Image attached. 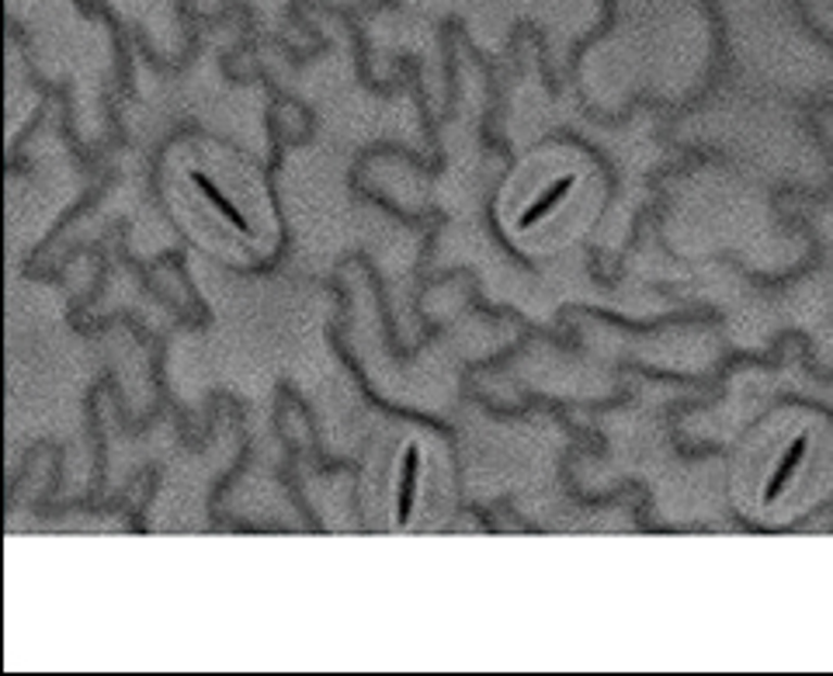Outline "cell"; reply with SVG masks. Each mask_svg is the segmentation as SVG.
Returning <instances> with one entry per match:
<instances>
[{"mask_svg": "<svg viewBox=\"0 0 833 676\" xmlns=\"http://www.w3.org/2000/svg\"><path fill=\"white\" fill-rule=\"evenodd\" d=\"M803 458H806V437H795L792 448H788V455H785V461L778 465V472L768 479V486H765V503H768V507L778 500V496H782V489L788 486V479L795 475V469H799Z\"/></svg>", "mask_w": 833, "mask_h": 676, "instance_id": "277c9868", "label": "cell"}, {"mask_svg": "<svg viewBox=\"0 0 833 676\" xmlns=\"http://www.w3.org/2000/svg\"><path fill=\"white\" fill-rule=\"evenodd\" d=\"M573 184H577V177H570V174H566V177H559V181L556 184H548L542 194H539V199L535 202H531L525 212H521V216L518 219H514V229H518V233H525V229H531V226H539L545 216H553V212L566 202V194H570L573 191Z\"/></svg>", "mask_w": 833, "mask_h": 676, "instance_id": "6da1fadb", "label": "cell"}, {"mask_svg": "<svg viewBox=\"0 0 833 676\" xmlns=\"http://www.w3.org/2000/svg\"><path fill=\"white\" fill-rule=\"evenodd\" d=\"M191 181H194V184H199V188H202V194H205V199L212 202V208H216V212H219V216H223V219H226L229 226H234V229H237V233H251V222H247V219L240 216V208H237L234 202H229V199H226V194H223V191H219L216 184H212V181H209V177H205L202 170H191Z\"/></svg>", "mask_w": 833, "mask_h": 676, "instance_id": "3957f363", "label": "cell"}, {"mask_svg": "<svg viewBox=\"0 0 833 676\" xmlns=\"http://www.w3.org/2000/svg\"><path fill=\"white\" fill-rule=\"evenodd\" d=\"M417 483H420V448L406 444L400 461V489H396V524H406L417 503Z\"/></svg>", "mask_w": 833, "mask_h": 676, "instance_id": "7a4b0ae2", "label": "cell"}]
</instances>
